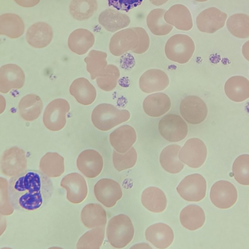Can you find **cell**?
<instances>
[{
	"instance_id": "36",
	"label": "cell",
	"mask_w": 249,
	"mask_h": 249,
	"mask_svg": "<svg viewBox=\"0 0 249 249\" xmlns=\"http://www.w3.org/2000/svg\"><path fill=\"white\" fill-rule=\"evenodd\" d=\"M228 31L239 38L249 37V16L244 13H236L231 16L227 20Z\"/></svg>"
},
{
	"instance_id": "8",
	"label": "cell",
	"mask_w": 249,
	"mask_h": 249,
	"mask_svg": "<svg viewBox=\"0 0 249 249\" xmlns=\"http://www.w3.org/2000/svg\"><path fill=\"white\" fill-rule=\"evenodd\" d=\"M25 156L24 151L19 147L14 146L6 149L1 158V173L13 177L25 171L27 163Z\"/></svg>"
},
{
	"instance_id": "2",
	"label": "cell",
	"mask_w": 249,
	"mask_h": 249,
	"mask_svg": "<svg viewBox=\"0 0 249 249\" xmlns=\"http://www.w3.org/2000/svg\"><path fill=\"white\" fill-rule=\"evenodd\" d=\"M130 117L127 110L119 109L112 105L103 103L94 108L91 114V121L98 129L107 131L128 121Z\"/></svg>"
},
{
	"instance_id": "13",
	"label": "cell",
	"mask_w": 249,
	"mask_h": 249,
	"mask_svg": "<svg viewBox=\"0 0 249 249\" xmlns=\"http://www.w3.org/2000/svg\"><path fill=\"white\" fill-rule=\"evenodd\" d=\"M60 185L67 191V198L71 203L83 202L88 195V187L84 178L77 173H71L61 180Z\"/></svg>"
},
{
	"instance_id": "34",
	"label": "cell",
	"mask_w": 249,
	"mask_h": 249,
	"mask_svg": "<svg viewBox=\"0 0 249 249\" xmlns=\"http://www.w3.org/2000/svg\"><path fill=\"white\" fill-rule=\"evenodd\" d=\"M24 24L17 15L6 13L0 17V34L11 38L20 37L24 33Z\"/></svg>"
},
{
	"instance_id": "9",
	"label": "cell",
	"mask_w": 249,
	"mask_h": 249,
	"mask_svg": "<svg viewBox=\"0 0 249 249\" xmlns=\"http://www.w3.org/2000/svg\"><path fill=\"white\" fill-rule=\"evenodd\" d=\"M207 154V147L198 138L188 140L180 149L178 157L184 163L190 167L197 168L205 162Z\"/></svg>"
},
{
	"instance_id": "7",
	"label": "cell",
	"mask_w": 249,
	"mask_h": 249,
	"mask_svg": "<svg viewBox=\"0 0 249 249\" xmlns=\"http://www.w3.org/2000/svg\"><path fill=\"white\" fill-rule=\"evenodd\" d=\"M158 128L160 135L170 142H177L184 139L188 133V126L178 115L168 114L159 122Z\"/></svg>"
},
{
	"instance_id": "44",
	"label": "cell",
	"mask_w": 249,
	"mask_h": 249,
	"mask_svg": "<svg viewBox=\"0 0 249 249\" xmlns=\"http://www.w3.org/2000/svg\"><path fill=\"white\" fill-rule=\"evenodd\" d=\"M143 0H108L109 6L126 12L141 4Z\"/></svg>"
},
{
	"instance_id": "28",
	"label": "cell",
	"mask_w": 249,
	"mask_h": 249,
	"mask_svg": "<svg viewBox=\"0 0 249 249\" xmlns=\"http://www.w3.org/2000/svg\"><path fill=\"white\" fill-rule=\"evenodd\" d=\"M98 21L105 29L110 32H115L127 27L130 23L129 17L126 14L109 8L101 13Z\"/></svg>"
},
{
	"instance_id": "26",
	"label": "cell",
	"mask_w": 249,
	"mask_h": 249,
	"mask_svg": "<svg viewBox=\"0 0 249 249\" xmlns=\"http://www.w3.org/2000/svg\"><path fill=\"white\" fill-rule=\"evenodd\" d=\"M81 219L84 225L89 229L105 227L107 223V213L99 204L86 205L81 212Z\"/></svg>"
},
{
	"instance_id": "43",
	"label": "cell",
	"mask_w": 249,
	"mask_h": 249,
	"mask_svg": "<svg viewBox=\"0 0 249 249\" xmlns=\"http://www.w3.org/2000/svg\"><path fill=\"white\" fill-rule=\"evenodd\" d=\"M132 28L138 35L139 42L138 46L132 52L137 54L143 53L148 50L149 47L150 39L149 36L145 30L142 27Z\"/></svg>"
},
{
	"instance_id": "37",
	"label": "cell",
	"mask_w": 249,
	"mask_h": 249,
	"mask_svg": "<svg viewBox=\"0 0 249 249\" xmlns=\"http://www.w3.org/2000/svg\"><path fill=\"white\" fill-rule=\"evenodd\" d=\"M107 54L100 51L91 50L84 59L87 70L93 80L101 75L107 66Z\"/></svg>"
},
{
	"instance_id": "17",
	"label": "cell",
	"mask_w": 249,
	"mask_h": 249,
	"mask_svg": "<svg viewBox=\"0 0 249 249\" xmlns=\"http://www.w3.org/2000/svg\"><path fill=\"white\" fill-rule=\"evenodd\" d=\"M25 75L18 66L6 64L0 69V91L8 92L12 89H21L24 85Z\"/></svg>"
},
{
	"instance_id": "46",
	"label": "cell",
	"mask_w": 249,
	"mask_h": 249,
	"mask_svg": "<svg viewBox=\"0 0 249 249\" xmlns=\"http://www.w3.org/2000/svg\"><path fill=\"white\" fill-rule=\"evenodd\" d=\"M242 53L245 59L249 61V40L243 44L242 48Z\"/></svg>"
},
{
	"instance_id": "30",
	"label": "cell",
	"mask_w": 249,
	"mask_h": 249,
	"mask_svg": "<svg viewBox=\"0 0 249 249\" xmlns=\"http://www.w3.org/2000/svg\"><path fill=\"white\" fill-rule=\"evenodd\" d=\"M180 221L188 230L194 231L201 228L205 221L203 209L198 205L190 204L184 208L180 213Z\"/></svg>"
},
{
	"instance_id": "47",
	"label": "cell",
	"mask_w": 249,
	"mask_h": 249,
	"mask_svg": "<svg viewBox=\"0 0 249 249\" xmlns=\"http://www.w3.org/2000/svg\"><path fill=\"white\" fill-rule=\"evenodd\" d=\"M149 1L152 4L159 6L165 4L168 0H149Z\"/></svg>"
},
{
	"instance_id": "18",
	"label": "cell",
	"mask_w": 249,
	"mask_h": 249,
	"mask_svg": "<svg viewBox=\"0 0 249 249\" xmlns=\"http://www.w3.org/2000/svg\"><path fill=\"white\" fill-rule=\"evenodd\" d=\"M169 84L167 75L158 69H150L145 71L139 80L141 89L147 93L159 91L165 89Z\"/></svg>"
},
{
	"instance_id": "19",
	"label": "cell",
	"mask_w": 249,
	"mask_h": 249,
	"mask_svg": "<svg viewBox=\"0 0 249 249\" xmlns=\"http://www.w3.org/2000/svg\"><path fill=\"white\" fill-rule=\"evenodd\" d=\"M164 18L167 23L180 30L187 31L193 27L191 13L186 6L181 4L172 6L166 11Z\"/></svg>"
},
{
	"instance_id": "24",
	"label": "cell",
	"mask_w": 249,
	"mask_h": 249,
	"mask_svg": "<svg viewBox=\"0 0 249 249\" xmlns=\"http://www.w3.org/2000/svg\"><path fill=\"white\" fill-rule=\"evenodd\" d=\"M70 92L79 103L86 106L91 104L96 97L94 87L83 77L77 78L72 82Z\"/></svg>"
},
{
	"instance_id": "42",
	"label": "cell",
	"mask_w": 249,
	"mask_h": 249,
	"mask_svg": "<svg viewBox=\"0 0 249 249\" xmlns=\"http://www.w3.org/2000/svg\"><path fill=\"white\" fill-rule=\"evenodd\" d=\"M113 162L115 169L120 172L133 167L137 161V154L133 147L127 151L121 154L114 151L113 153Z\"/></svg>"
},
{
	"instance_id": "33",
	"label": "cell",
	"mask_w": 249,
	"mask_h": 249,
	"mask_svg": "<svg viewBox=\"0 0 249 249\" xmlns=\"http://www.w3.org/2000/svg\"><path fill=\"white\" fill-rule=\"evenodd\" d=\"M39 167L49 177H60L65 171L64 158L56 152H47L40 159Z\"/></svg>"
},
{
	"instance_id": "29",
	"label": "cell",
	"mask_w": 249,
	"mask_h": 249,
	"mask_svg": "<svg viewBox=\"0 0 249 249\" xmlns=\"http://www.w3.org/2000/svg\"><path fill=\"white\" fill-rule=\"evenodd\" d=\"M141 201L143 206L154 213H160L166 208L167 199L164 193L155 187L146 188L142 193Z\"/></svg>"
},
{
	"instance_id": "41",
	"label": "cell",
	"mask_w": 249,
	"mask_h": 249,
	"mask_svg": "<svg viewBox=\"0 0 249 249\" xmlns=\"http://www.w3.org/2000/svg\"><path fill=\"white\" fill-rule=\"evenodd\" d=\"M232 170L235 179L239 183L249 185V155L239 156L233 162Z\"/></svg>"
},
{
	"instance_id": "21",
	"label": "cell",
	"mask_w": 249,
	"mask_h": 249,
	"mask_svg": "<svg viewBox=\"0 0 249 249\" xmlns=\"http://www.w3.org/2000/svg\"><path fill=\"white\" fill-rule=\"evenodd\" d=\"M135 129L129 125L117 128L109 135V142L114 149L120 153L127 151L136 141Z\"/></svg>"
},
{
	"instance_id": "15",
	"label": "cell",
	"mask_w": 249,
	"mask_h": 249,
	"mask_svg": "<svg viewBox=\"0 0 249 249\" xmlns=\"http://www.w3.org/2000/svg\"><path fill=\"white\" fill-rule=\"evenodd\" d=\"M139 42L138 35L133 28L123 29L116 33L111 38L109 51L113 55L120 56L135 49Z\"/></svg>"
},
{
	"instance_id": "6",
	"label": "cell",
	"mask_w": 249,
	"mask_h": 249,
	"mask_svg": "<svg viewBox=\"0 0 249 249\" xmlns=\"http://www.w3.org/2000/svg\"><path fill=\"white\" fill-rule=\"evenodd\" d=\"M206 188L204 178L200 174H193L185 177L178 186L177 190L185 200L197 202L205 196Z\"/></svg>"
},
{
	"instance_id": "20",
	"label": "cell",
	"mask_w": 249,
	"mask_h": 249,
	"mask_svg": "<svg viewBox=\"0 0 249 249\" xmlns=\"http://www.w3.org/2000/svg\"><path fill=\"white\" fill-rule=\"evenodd\" d=\"M145 238L156 248L165 249L172 243L174 233L172 229L167 224L158 223L147 228Z\"/></svg>"
},
{
	"instance_id": "12",
	"label": "cell",
	"mask_w": 249,
	"mask_h": 249,
	"mask_svg": "<svg viewBox=\"0 0 249 249\" xmlns=\"http://www.w3.org/2000/svg\"><path fill=\"white\" fill-rule=\"evenodd\" d=\"M94 194L97 200L108 208L113 207L123 195L120 184L109 178L98 180L94 185Z\"/></svg>"
},
{
	"instance_id": "23",
	"label": "cell",
	"mask_w": 249,
	"mask_h": 249,
	"mask_svg": "<svg viewBox=\"0 0 249 249\" xmlns=\"http://www.w3.org/2000/svg\"><path fill=\"white\" fill-rule=\"evenodd\" d=\"M224 90L227 96L231 101L243 102L249 98V80L242 76H232L226 82Z\"/></svg>"
},
{
	"instance_id": "38",
	"label": "cell",
	"mask_w": 249,
	"mask_h": 249,
	"mask_svg": "<svg viewBox=\"0 0 249 249\" xmlns=\"http://www.w3.org/2000/svg\"><path fill=\"white\" fill-rule=\"evenodd\" d=\"M98 8L96 0H72L69 10L72 17L78 20H85L91 17Z\"/></svg>"
},
{
	"instance_id": "31",
	"label": "cell",
	"mask_w": 249,
	"mask_h": 249,
	"mask_svg": "<svg viewBox=\"0 0 249 249\" xmlns=\"http://www.w3.org/2000/svg\"><path fill=\"white\" fill-rule=\"evenodd\" d=\"M43 108L41 98L35 94H29L21 98L18 104L19 112L25 120L32 121L36 119Z\"/></svg>"
},
{
	"instance_id": "11",
	"label": "cell",
	"mask_w": 249,
	"mask_h": 249,
	"mask_svg": "<svg viewBox=\"0 0 249 249\" xmlns=\"http://www.w3.org/2000/svg\"><path fill=\"white\" fill-rule=\"evenodd\" d=\"M212 203L220 209H228L232 206L237 199L235 187L227 180H219L212 186L210 194Z\"/></svg>"
},
{
	"instance_id": "27",
	"label": "cell",
	"mask_w": 249,
	"mask_h": 249,
	"mask_svg": "<svg viewBox=\"0 0 249 249\" xmlns=\"http://www.w3.org/2000/svg\"><path fill=\"white\" fill-rule=\"evenodd\" d=\"M95 41L93 34L85 29H77L73 31L68 38V46L73 53L82 55L93 45Z\"/></svg>"
},
{
	"instance_id": "32",
	"label": "cell",
	"mask_w": 249,
	"mask_h": 249,
	"mask_svg": "<svg viewBox=\"0 0 249 249\" xmlns=\"http://www.w3.org/2000/svg\"><path fill=\"white\" fill-rule=\"evenodd\" d=\"M180 149V146L178 144H171L162 150L160 161L162 167L167 172L176 174L183 169L184 165L178 157Z\"/></svg>"
},
{
	"instance_id": "40",
	"label": "cell",
	"mask_w": 249,
	"mask_h": 249,
	"mask_svg": "<svg viewBox=\"0 0 249 249\" xmlns=\"http://www.w3.org/2000/svg\"><path fill=\"white\" fill-rule=\"evenodd\" d=\"M120 74L119 70L116 66L108 65L101 75L96 78L98 86L106 91L112 90L117 85Z\"/></svg>"
},
{
	"instance_id": "14",
	"label": "cell",
	"mask_w": 249,
	"mask_h": 249,
	"mask_svg": "<svg viewBox=\"0 0 249 249\" xmlns=\"http://www.w3.org/2000/svg\"><path fill=\"white\" fill-rule=\"evenodd\" d=\"M227 18L226 13L216 7H210L198 14L196 24L200 32L213 34L224 26Z\"/></svg>"
},
{
	"instance_id": "4",
	"label": "cell",
	"mask_w": 249,
	"mask_h": 249,
	"mask_svg": "<svg viewBox=\"0 0 249 249\" xmlns=\"http://www.w3.org/2000/svg\"><path fill=\"white\" fill-rule=\"evenodd\" d=\"M195 49L193 39L184 34H176L167 40L165 46V53L170 60L185 64L192 57Z\"/></svg>"
},
{
	"instance_id": "3",
	"label": "cell",
	"mask_w": 249,
	"mask_h": 249,
	"mask_svg": "<svg viewBox=\"0 0 249 249\" xmlns=\"http://www.w3.org/2000/svg\"><path fill=\"white\" fill-rule=\"evenodd\" d=\"M106 234L110 245L116 248H123L132 240L134 229L130 218L120 214L111 218L107 227Z\"/></svg>"
},
{
	"instance_id": "39",
	"label": "cell",
	"mask_w": 249,
	"mask_h": 249,
	"mask_svg": "<svg viewBox=\"0 0 249 249\" xmlns=\"http://www.w3.org/2000/svg\"><path fill=\"white\" fill-rule=\"evenodd\" d=\"M105 227H99L86 232L79 239L76 248L99 249L105 237Z\"/></svg>"
},
{
	"instance_id": "35",
	"label": "cell",
	"mask_w": 249,
	"mask_h": 249,
	"mask_svg": "<svg viewBox=\"0 0 249 249\" xmlns=\"http://www.w3.org/2000/svg\"><path fill=\"white\" fill-rule=\"evenodd\" d=\"M166 11L163 9H154L147 15V27L151 32L156 36L166 35L173 29V26L167 23L164 19V16Z\"/></svg>"
},
{
	"instance_id": "1",
	"label": "cell",
	"mask_w": 249,
	"mask_h": 249,
	"mask_svg": "<svg viewBox=\"0 0 249 249\" xmlns=\"http://www.w3.org/2000/svg\"><path fill=\"white\" fill-rule=\"evenodd\" d=\"M53 186L51 179L41 171L26 170L12 177L9 181L8 195L13 208L32 212L46 206L51 199Z\"/></svg>"
},
{
	"instance_id": "25",
	"label": "cell",
	"mask_w": 249,
	"mask_h": 249,
	"mask_svg": "<svg viewBox=\"0 0 249 249\" xmlns=\"http://www.w3.org/2000/svg\"><path fill=\"white\" fill-rule=\"evenodd\" d=\"M143 108L149 116L158 117L166 113L171 107V101L164 93H156L147 96L143 101Z\"/></svg>"
},
{
	"instance_id": "16",
	"label": "cell",
	"mask_w": 249,
	"mask_h": 249,
	"mask_svg": "<svg viewBox=\"0 0 249 249\" xmlns=\"http://www.w3.org/2000/svg\"><path fill=\"white\" fill-rule=\"evenodd\" d=\"M78 170L86 177L94 178L101 173L103 167L102 156L93 149L83 151L76 160Z\"/></svg>"
},
{
	"instance_id": "22",
	"label": "cell",
	"mask_w": 249,
	"mask_h": 249,
	"mask_svg": "<svg viewBox=\"0 0 249 249\" xmlns=\"http://www.w3.org/2000/svg\"><path fill=\"white\" fill-rule=\"evenodd\" d=\"M53 37L52 27L44 22H36L31 25L26 32L28 43L36 48H43L48 45Z\"/></svg>"
},
{
	"instance_id": "48",
	"label": "cell",
	"mask_w": 249,
	"mask_h": 249,
	"mask_svg": "<svg viewBox=\"0 0 249 249\" xmlns=\"http://www.w3.org/2000/svg\"><path fill=\"white\" fill-rule=\"evenodd\" d=\"M195 0L198 1V2H204V1H206L208 0Z\"/></svg>"
},
{
	"instance_id": "45",
	"label": "cell",
	"mask_w": 249,
	"mask_h": 249,
	"mask_svg": "<svg viewBox=\"0 0 249 249\" xmlns=\"http://www.w3.org/2000/svg\"><path fill=\"white\" fill-rule=\"evenodd\" d=\"M18 5L24 7H31L37 4L40 0H14Z\"/></svg>"
},
{
	"instance_id": "5",
	"label": "cell",
	"mask_w": 249,
	"mask_h": 249,
	"mask_svg": "<svg viewBox=\"0 0 249 249\" xmlns=\"http://www.w3.org/2000/svg\"><path fill=\"white\" fill-rule=\"evenodd\" d=\"M70 109L69 103L64 99H56L51 101L44 112L43 121L45 126L51 131L62 129L66 124V116Z\"/></svg>"
},
{
	"instance_id": "10",
	"label": "cell",
	"mask_w": 249,
	"mask_h": 249,
	"mask_svg": "<svg viewBox=\"0 0 249 249\" xmlns=\"http://www.w3.org/2000/svg\"><path fill=\"white\" fill-rule=\"evenodd\" d=\"M179 111L185 120L190 124L203 122L208 114V108L204 101L198 96L189 95L180 102Z\"/></svg>"
}]
</instances>
